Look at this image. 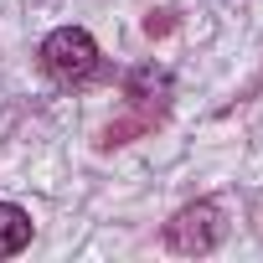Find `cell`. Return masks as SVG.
Wrapping results in <instances>:
<instances>
[{
	"label": "cell",
	"mask_w": 263,
	"mask_h": 263,
	"mask_svg": "<svg viewBox=\"0 0 263 263\" xmlns=\"http://www.w3.org/2000/svg\"><path fill=\"white\" fill-rule=\"evenodd\" d=\"M42 72L62 88L72 83H88L98 72V42L83 31V26H57L47 42H42Z\"/></svg>",
	"instance_id": "cell-1"
},
{
	"label": "cell",
	"mask_w": 263,
	"mask_h": 263,
	"mask_svg": "<svg viewBox=\"0 0 263 263\" xmlns=\"http://www.w3.org/2000/svg\"><path fill=\"white\" fill-rule=\"evenodd\" d=\"M217 237H222V212H217L212 201L181 206V212L165 222V242H171L176 253H206V248H217Z\"/></svg>",
	"instance_id": "cell-2"
},
{
	"label": "cell",
	"mask_w": 263,
	"mask_h": 263,
	"mask_svg": "<svg viewBox=\"0 0 263 263\" xmlns=\"http://www.w3.org/2000/svg\"><path fill=\"white\" fill-rule=\"evenodd\" d=\"M31 242V217L16 201H0V258H16Z\"/></svg>",
	"instance_id": "cell-3"
}]
</instances>
